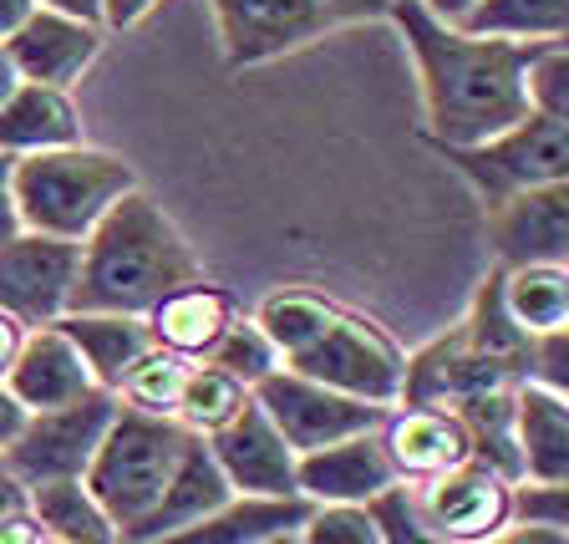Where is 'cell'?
Instances as JSON below:
<instances>
[{
	"instance_id": "cell-1",
	"label": "cell",
	"mask_w": 569,
	"mask_h": 544,
	"mask_svg": "<svg viewBox=\"0 0 569 544\" xmlns=\"http://www.w3.org/2000/svg\"><path fill=\"white\" fill-rule=\"evenodd\" d=\"M407 36V51L422 77L427 132L448 154L483 148L533 112L529 107V61L539 47L473 36L427 11L422 0H397L387 16Z\"/></svg>"
},
{
	"instance_id": "cell-2",
	"label": "cell",
	"mask_w": 569,
	"mask_h": 544,
	"mask_svg": "<svg viewBox=\"0 0 569 544\" xmlns=\"http://www.w3.org/2000/svg\"><path fill=\"white\" fill-rule=\"evenodd\" d=\"M254 320L280 352V367L316 377L336 392H351V397H367L377 407L402 403L407 352L371 316L336 306L306 285H284L260 300Z\"/></svg>"
},
{
	"instance_id": "cell-3",
	"label": "cell",
	"mask_w": 569,
	"mask_h": 544,
	"mask_svg": "<svg viewBox=\"0 0 569 544\" xmlns=\"http://www.w3.org/2000/svg\"><path fill=\"white\" fill-rule=\"evenodd\" d=\"M203 280V265L183 229L142 194H122L82 239V270L71 290V310H122L148 316L163 296Z\"/></svg>"
},
{
	"instance_id": "cell-4",
	"label": "cell",
	"mask_w": 569,
	"mask_h": 544,
	"mask_svg": "<svg viewBox=\"0 0 569 544\" xmlns=\"http://www.w3.org/2000/svg\"><path fill=\"white\" fill-rule=\"evenodd\" d=\"M132 189H138L132 164L87 142L16 158V209H21V229L31 235L82 245L97 219Z\"/></svg>"
},
{
	"instance_id": "cell-5",
	"label": "cell",
	"mask_w": 569,
	"mask_h": 544,
	"mask_svg": "<svg viewBox=\"0 0 569 544\" xmlns=\"http://www.w3.org/2000/svg\"><path fill=\"white\" fill-rule=\"evenodd\" d=\"M189 443H193V433L178 417L118 407V417L102 433V443H97L92 463H87V474H82V484L92 488V498L107 510V520L118 524V534L128 524H138L163 498L168 478L178 474Z\"/></svg>"
},
{
	"instance_id": "cell-6",
	"label": "cell",
	"mask_w": 569,
	"mask_h": 544,
	"mask_svg": "<svg viewBox=\"0 0 569 544\" xmlns=\"http://www.w3.org/2000/svg\"><path fill=\"white\" fill-rule=\"evenodd\" d=\"M118 392H87L67 407H47V413H31L21 427V438L0 453V463L21 478L26 488L41 484H61V478H82L87 463H92L102 433L118 417Z\"/></svg>"
},
{
	"instance_id": "cell-7",
	"label": "cell",
	"mask_w": 569,
	"mask_h": 544,
	"mask_svg": "<svg viewBox=\"0 0 569 544\" xmlns=\"http://www.w3.org/2000/svg\"><path fill=\"white\" fill-rule=\"evenodd\" d=\"M254 403L264 407V417L280 427L284 443L296 453L331 448V443L356 438V433H377L391 413V407H377L367 397H351V392H336L326 382L300 377L290 367L254 382Z\"/></svg>"
},
{
	"instance_id": "cell-8",
	"label": "cell",
	"mask_w": 569,
	"mask_h": 544,
	"mask_svg": "<svg viewBox=\"0 0 569 544\" xmlns=\"http://www.w3.org/2000/svg\"><path fill=\"white\" fill-rule=\"evenodd\" d=\"M77 270H82V245L21 229L0 245V310L21 320L26 332L51 326L71 310Z\"/></svg>"
},
{
	"instance_id": "cell-9",
	"label": "cell",
	"mask_w": 569,
	"mask_h": 544,
	"mask_svg": "<svg viewBox=\"0 0 569 544\" xmlns=\"http://www.w3.org/2000/svg\"><path fill=\"white\" fill-rule=\"evenodd\" d=\"M412 494L422 504L427 524L448 544H478L519 514V484L483 458H468L442 478L412 484Z\"/></svg>"
},
{
	"instance_id": "cell-10",
	"label": "cell",
	"mask_w": 569,
	"mask_h": 544,
	"mask_svg": "<svg viewBox=\"0 0 569 544\" xmlns=\"http://www.w3.org/2000/svg\"><path fill=\"white\" fill-rule=\"evenodd\" d=\"M468 178L488 194V204L513 189H539V184H565L569 178V122H555L545 112H529L509 132H498L483 148L452 154Z\"/></svg>"
},
{
	"instance_id": "cell-11",
	"label": "cell",
	"mask_w": 569,
	"mask_h": 544,
	"mask_svg": "<svg viewBox=\"0 0 569 544\" xmlns=\"http://www.w3.org/2000/svg\"><path fill=\"white\" fill-rule=\"evenodd\" d=\"M229 67H260L331 31L320 0H209Z\"/></svg>"
},
{
	"instance_id": "cell-12",
	"label": "cell",
	"mask_w": 569,
	"mask_h": 544,
	"mask_svg": "<svg viewBox=\"0 0 569 544\" xmlns=\"http://www.w3.org/2000/svg\"><path fill=\"white\" fill-rule=\"evenodd\" d=\"M213 463L224 468L234 494H260V498H296V468L300 453L284 443V433L264 417L260 403H249L224 433L209 438Z\"/></svg>"
},
{
	"instance_id": "cell-13",
	"label": "cell",
	"mask_w": 569,
	"mask_h": 544,
	"mask_svg": "<svg viewBox=\"0 0 569 544\" xmlns=\"http://www.w3.org/2000/svg\"><path fill=\"white\" fill-rule=\"evenodd\" d=\"M498 265L529 260H569V178L565 184H539V189H513L493 199L488 214Z\"/></svg>"
},
{
	"instance_id": "cell-14",
	"label": "cell",
	"mask_w": 569,
	"mask_h": 544,
	"mask_svg": "<svg viewBox=\"0 0 569 544\" xmlns=\"http://www.w3.org/2000/svg\"><path fill=\"white\" fill-rule=\"evenodd\" d=\"M381 448L397 468V484H427V478H442L448 468L473 458V438L458 413L417 403H397V413H387Z\"/></svg>"
},
{
	"instance_id": "cell-15",
	"label": "cell",
	"mask_w": 569,
	"mask_h": 544,
	"mask_svg": "<svg viewBox=\"0 0 569 544\" xmlns=\"http://www.w3.org/2000/svg\"><path fill=\"white\" fill-rule=\"evenodd\" d=\"M391 484H397V468H391L387 448H381V427L341 438L331 448L300 453L296 468V488L310 504H371Z\"/></svg>"
},
{
	"instance_id": "cell-16",
	"label": "cell",
	"mask_w": 569,
	"mask_h": 544,
	"mask_svg": "<svg viewBox=\"0 0 569 544\" xmlns=\"http://www.w3.org/2000/svg\"><path fill=\"white\" fill-rule=\"evenodd\" d=\"M6 387L26 403V413H47V407H67L87 392H97V377L87 367V356L77 352V342L51 320V326H31L21 336Z\"/></svg>"
},
{
	"instance_id": "cell-17",
	"label": "cell",
	"mask_w": 569,
	"mask_h": 544,
	"mask_svg": "<svg viewBox=\"0 0 569 544\" xmlns=\"http://www.w3.org/2000/svg\"><path fill=\"white\" fill-rule=\"evenodd\" d=\"M6 47H11V61H16V71H21V82L71 87L97 61V51H102V26L36 6Z\"/></svg>"
},
{
	"instance_id": "cell-18",
	"label": "cell",
	"mask_w": 569,
	"mask_h": 544,
	"mask_svg": "<svg viewBox=\"0 0 569 544\" xmlns=\"http://www.w3.org/2000/svg\"><path fill=\"white\" fill-rule=\"evenodd\" d=\"M224 498H234V488H229L224 468L213 463L209 443L193 438L189 453H183V463H178V474L168 478L163 498H158L153 510L142 514L138 524H128V530L118 534V544H153V540H168V534L189 530L193 520H203V514H213Z\"/></svg>"
},
{
	"instance_id": "cell-19",
	"label": "cell",
	"mask_w": 569,
	"mask_h": 544,
	"mask_svg": "<svg viewBox=\"0 0 569 544\" xmlns=\"http://www.w3.org/2000/svg\"><path fill=\"white\" fill-rule=\"evenodd\" d=\"M513 448H519V484H569V397L523 382L513 397Z\"/></svg>"
},
{
	"instance_id": "cell-20",
	"label": "cell",
	"mask_w": 569,
	"mask_h": 544,
	"mask_svg": "<svg viewBox=\"0 0 569 544\" xmlns=\"http://www.w3.org/2000/svg\"><path fill=\"white\" fill-rule=\"evenodd\" d=\"M82 142V112L67 97V87L21 82L0 102V154L26 158L47 148H71Z\"/></svg>"
},
{
	"instance_id": "cell-21",
	"label": "cell",
	"mask_w": 569,
	"mask_h": 544,
	"mask_svg": "<svg viewBox=\"0 0 569 544\" xmlns=\"http://www.w3.org/2000/svg\"><path fill=\"white\" fill-rule=\"evenodd\" d=\"M229 326H234V300L209 280L183 285V290L163 296L153 310H148L153 342L168 346V352H178V356H189V362H203Z\"/></svg>"
},
{
	"instance_id": "cell-22",
	"label": "cell",
	"mask_w": 569,
	"mask_h": 544,
	"mask_svg": "<svg viewBox=\"0 0 569 544\" xmlns=\"http://www.w3.org/2000/svg\"><path fill=\"white\" fill-rule=\"evenodd\" d=\"M310 514V498H260V494H234L224 498L213 514L193 520L189 530L168 534V540H153V544H260L270 534H284V530H300Z\"/></svg>"
},
{
	"instance_id": "cell-23",
	"label": "cell",
	"mask_w": 569,
	"mask_h": 544,
	"mask_svg": "<svg viewBox=\"0 0 569 544\" xmlns=\"http://www.w3.org/2000/svg\"><path fill=\"white\" fill-rule=\"evenodd\" d=\"M57 326L77 342L97 387L107 392H118L128 367L153 346L148 316H122V310H67V316H57Z\"/></svg>"
},
{
	"instance_id": "cell-24",
	"label": "cell",
	"mask_w": 569,
	"mask_h": 544,
	"mask_svg": "<svg viewBox=\"0 0 569 544\" xmlns=\"http://www.w3.org/2000/svg\"><path fill=\"white\" fill-rule=\"evenodd\" d=\"M498 290L513 326L529 336H549L569 326V260L498 265Z\"/></svg>"
},
{
	"instance_id": "cell-25",
	"label": "cell",
	"mask_w": 569,
	"mask_h": 544,
	"mask_svg": "<svg viewBox=\"0 0 569 544\" xmlns=\"http://www.w3.org/2000/svg\"><path fill=\"white\" fill-rule=\"evenodd\" d=\"M462 31L529 41V47H559V41H569V0H478L462 16Z\"/></svg>"
},
{
	"instance_id": "cell-26",
	"label": "cell",
	"mask_w": 569,
	"mask_h": 544,
	"mask_svg": "<svg viewBox=\"0 0 569 544\" xmlns=\"http://www.w3.org/2000/svg\"><path fill=\"white\" fill-rule=\"evenodd\" d=\"M249 403H254V392L239 377H229V372L213 367V362H193L189 377H183V392H178L173 417L189 427L193 438L209 443L213 433H224Z\"/></svg>"
},
{
	"instance_id": "cell-27",
	"label": "cell",
	"mask_w": 569,
	"mask_h": 544,
	"mask_svg": "<svg viewBox=\"0 0 569 544\" xmlns=\"http://www.w3.org/2000/svg\"><path fill=\"white\" fill-rule=\"evenodd\" d=\"M31 510L47 524V534H57L67 544H118V524L107 520V510L92 498V488L82 478L31 488Z\"/></svg>"
},
{
	"instance_id": "cell-28",
	"label": "cell",
	"mask_w": 569,
	"mask_h": 544,
	"mask_svg": "<svg viewBox=\"0 0 569 544\" xmlns=\"http://www.w3.org/2000/svg\"><path fill=\"white\" fill-rule=\"evenodd\" d=\"M189 367H193L189 356H178V352H168V346L153 342L128 367V377H122V387H118V403L122 407H138V413L173 417L178 392H183V377H189Z\"/></svg>"
},
{
	"instance_id": "cell-29",
	"label": "cell",
	"mask_w": 569,
	"mask_h": 544,
	"mask_svg": "<svg viewBox=\"0 0 569 544\" xmlns=\"http://www.w3.org/2000/svg\"><path fill=\"white\" fill-rule=\"evenodd\" d=\"M203 362L224 367L229 377H239L249 392H254V382H264L270 372H280V352H274V342L260 332V320H239V316H234V326L219 336V346H213Z\"/></svg>"
},
{
	"instance_id": "cell-30",
	"label": "cell",
	"mask_w": 569,
	"mask_h": 544,
	"mask_svg": "<svg viewBox=\"0 0 569 544\" xmlns=\"http://www.w3.org/2000/svg\"><path fill=\"white\" fill-rule=\"evenodd\" d=\"M296 534L300 544H381L371 504H310Z\"/></svg>"
},
{
	"instance_id": "cell-31",
	"label": "cell",
	"mask_w": 569,
	"mask_h": 544,
	"mask_svg": "<svg viewBox=\"0 0 569 544\" xmlns=\"http://www.w3.org/2000/svg\"><path fill=\"white\" fill-rule=\"evenodd\" d=\"M371 520H377V530H381V544H448L427 524L412 484H391L387 494L371 498Z\"/></svg>"
},
{
	"instance_id": "cell-32",
	"label": "cell",
	"mask_w": 569,
	"mask_h": 544,
	"mask_svg": "<svg viewBox=\"0 0 569 544\" xmlns=\"http://www.w3.org/2000/svg\"><path fill=\"white\" fill-rule=\"evenodd\" d=\"M529 107L569 122V47H539L529 61Z\"/></svg>"
},
{
	"instance_id": "cell-33",
	"label": "cell",
	"mask_w": 569,
	"mask_h": 544,
	"mask_svg": "<svg viewBox=\"0 0 569 544\" xmlns=\"http://www.w3.org/2000/svg\"><path fill=\"white\" fill-rule=\"evenodd\" d=\"M529 382H539V387L569 397V326H559V332H549V336H533Z\"/></svg>"
},
{
	"instance_id": "cell-34",
	"label": "cell",
	"mask_w": 569,
	"mask_h": 544,
	"mask_svg": "<svg viewBox=\"0 0 569 544\" xmlns=\"http://www.w3.org/2000/svg\"><path fill=\"white\" fill-rule=\"evenodd\" d=\"M519 514H529V520H549L559 524V530H569V484H519Z\"/></svg>"
},
{
	"instance_id": "cell-35",
	"label": "cell",
	"mask_w": 569,
	"mask_h": 544,
	"mask_svg": "<svg viewBox=\"0 0 569 544\" xmlns=\"http://www.w3.org/2000/svg\"><path fill=\"white\" fill-rule=\"evenodd\" d=\"M478 544H569V530H559V524H549V520L513 514L503 530L488 534V540H478Z\"/></svg>"
},
{
	"instance_id": "cell-36",
	"label": "cell",
	"mask_w": 569,
	"mask_h": 544,
	"mask_svg": "<svg viewBox=\"0 0 569 544\" xmlns=\"http://www.w3.org/2000/svg\"><path fill=\"white\" fill-rule=\"evenodd\" d=\"M320 11L331 26H356V21H381L397 11V0H320Z\"/></svg>"
},
{
	"instance_id": "cell-37",
	"label": "cell",
	"mask_w": 569,
	"mask_h": 544,
	"mask_svg": "<svg viewBox=\"0 0 569 544\" xmlns=\"http://www.w3.org/2000/svg\"><path fill=\"white\" fill-rule=\"evenodd\" d=\"M21 235V209H16V158L0 154V245Z\"/></svg>"
},
{
	"instance_id": "cell-38",
	"label": "cell",
	"mask_w": 569,
	"mask_h": 544,
	"mask_svg": "<svg viewBox=\"0 0 569 544\" xmlns=\"http://www.w3.org/2000/svg\"><path fill=\"white\" fill-rule=\"evenodd\" d=\"M26 417H31V413H26V403H21V397H16L11 387H6V382H0V453H6L16 438H21Z\"/></svg>"
},
{
	"instance_id": "cell-39",
	"label": "cell",
	"mask_w": 569,
	"mask_h": 544,
	"mask_svg": "<svg viewBox=\"0 0 569 544\" xmlns=\"http://www.w3.org/2000/svg\"><path fill=\"white\" fill-rule=\"evenodd\" d=\"M47 540V524L36 520V510H21L0 524V544H41Z\"/></svg>"
},
{
	"instance_id": "cell-40",
	"label": "cell",
	"mask_w": 569,
	"mask_h": 544,
	"mask_svg": "<svg viewBox=\"0 0 569 544\" xmlns=\"http://www.w3.org/2000/svg\"><path fill=\"white\" fill-rule=\"evenodd\" d=\"M21 510H31V488L0 463V524L11 520V514H21Z\"/></svg>"
},
{
	"instance_id": "cell-41",
	"label": "cell",
	"mask_w": 569,
	"mask_h": 544,
	"mask_svg": "<svg viewBox=\"0 0 569 544\" xmlns=\"http://www.w3.org/2000/svg\"><path fill=\"white\" fill-rule=\"evenodd\" d=\"M158 0H107L102 11V26H112V31H128V26H138L142 16L153 11Z\"/></svg>"
},
{
	"instance_id": "cell-42",
	"label": "cell",
	"mask_w": 569,
	"mask_h": 544,
	"mask_svg": "<svg viewBox=\"0 0 569 544\" xmlns=\"http://www.w3.org/2000/svg\"><path fill=\"white\" fill-rule=\"evenodd\" d=\"M21 336H26V326L16 316H6L0 310V382H6V372H11V362H16V352H21Z\"/></svg>"
},
{
	"instance_id": "cell-43",
	"label": "cell",
	"mask_w": 569,
	"mask_h": 544,
	"mask_svg": "<svg viewBox=\"0 0 569 544\" xmlns=\"http://www.w3.org/2000/svg\"><path fill=\"white\" fill-rule=\"evenodd\" d=\"M36 6L61 11V16H77V21H92V26H102V11H107V0H36Z\"/></svg>"
},
{
	"instance_id": "cell-44",
	"label": "cell",
	"mask_w": 569,
	"mask_h": 544,
	"mask_svg": "<svg viewBox=\"0 0 569 544\" xmlns=\"http://www.w3.org/2000/svg\"><path fill=\"white\" fill-rule=\"evenodd\" d=\"M31 11H36V0H0V41H11Z\"/></svg>"
},
{
	"instance_id": "cell-45",
	"label": "cell",
	"mask_w": 569,
	"mask_h": 544,
	"mask_svg": "<svg viewBox=\"0 0 569 544\" xmlns=\"http://www.w3.org/2000/svg\"><path fill=\"white\" fill-rule=\"evenodd\" d=\"M422 6H427V11H432V16H438V21H448V26H462V16L473 11L478 0H422Z\"/></svg>"
},
{
	"instance_id": "cell-46",
	"label": "cell",
	"mask_w": 569,
	"mask_h": 544,
	"mask_svg": "<svg viewBox=\"0 0 569 544\" xmlns=\"http://www.w3.org/2000/svg\"><path fill=\"white\" fill-rule=\"evenodd\" d=\"M16 87H21V71H16V61H11V47L0 41V102H6Z\"/></svg>"
},
{
	"instance_id": "cell-47",
	"label": "cell",
	"mask_w": 569,
	"mask_h": 544,
	"mask_svg": "<svg viewBox=\"0 0 569 544\" xmlns=\"http://www.w3.org/2000/svg\"><path fill=\"white\" fill-rule=\"evenodd\" d=\"M260 544H300V534L284 530V534H270V540H260Z\"/></svg>"
},
{
	"instance_id": "cell-48",
	"label": "cell",
	"mask_w": 569,
	"mask_h": 544,
	"mask_svg": "<svg viewBox=\"0 0 569 544\" xmlns=\"http://www.w3.org/2000/svg\"><path fill=\"white\" fill-rule=\"evenodd\" d=\"M41 544H67V540H57V534H47V540H41Z\"/></svg>"
},
{
	"instance_id": "cell-49",
	"label": "cell",
	"mask_w": 569,
	"mask_h": 544,
	"mask_svg": "<svg viewBox=\"0 0 569 544\" xmlns=\"http://www.w3.org/2000/svg\"><path fill=\"white\" fill-rule=\"evenodd\" d=\"M559 47H569V41H559Z\"/></svg>"
}]
</instances>
